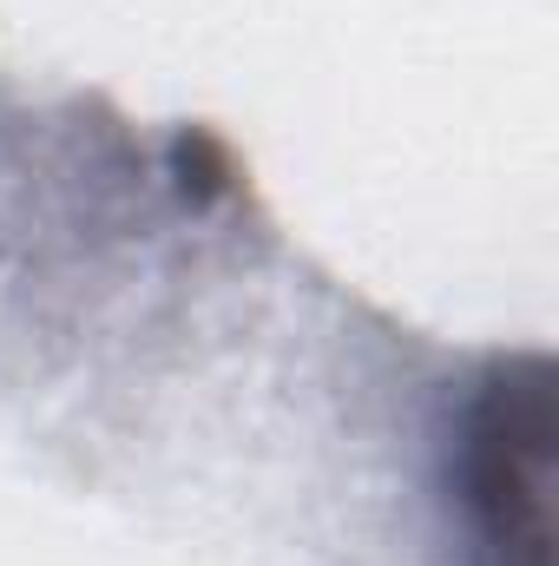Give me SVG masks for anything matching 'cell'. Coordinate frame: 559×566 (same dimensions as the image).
<instances>
[{
	"instance_id": "cell-1",
	"label": "cell",
	"mask_w": 559,
	"mask_h": 566,
	"mask_svg": "<svg viewBox=\"0 0 559 566\" xmlns=\"http://www.w3.org/2000/svg\"><path fill=\"white\" fill-rule=\"evenodd\" d=\"M461 507L481 566H553V369L540 356L481 382L461 428Z\"/></svg>"
}]
</instances>
